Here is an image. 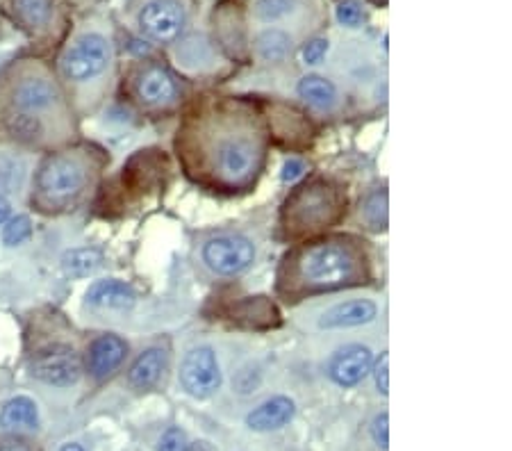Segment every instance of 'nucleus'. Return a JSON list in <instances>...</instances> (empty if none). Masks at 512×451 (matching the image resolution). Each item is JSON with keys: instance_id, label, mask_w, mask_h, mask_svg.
Instances as JSON below:
<instances>
[{"instance_id": "1", "label": "nucleus", "mask_w": 512, "mask_h": 451, "mask_svg": "<svg viewBox=\"0 0 512 451\" xmlns=\"http://www.w3.org/2000/svg\"><path fill=\"white\" fill-rule=\"evenodd\" d=\"M0 128L16 144L64 142L71 130L62 82L37 60H14L0 73Z\"/></svg>"}, {"instance_id": "2", "label": "nucleus", "mask_w": 512, "mask_h": 451, "mask_svg": "<svg viewBox=\"0 0 512 451\" xmlns=\"http://www.w3.org/2000/svg\"><path fill=\"white\" fill-rule=\"evenodd\" d=\"M103 158L92 146H69L39 162L32 183V208L41 215H64L87 199L101 174Z\"/></svg>"}, {"instance_id": "3", "label": "nucleus", "mask_w": 512, "mask_h": 451, "mask_svg": "<svg viewBox=\"0 0 512 451\" xmlns=\"http://www.w3.org/2000/svg\"><path fill=\"white\" fill-rule=\"evenodd\" d=\"M365 253L351 237H326L287 258L289 292H324L365 283Z\"/></svg>"}, {"instance_id": "4", "label": "nucleus", "mask_w": 512, "mask_h": 451, "mask_svg": "<svg viewBox=\"0 0 512 451\" xmlns=\"http://www.w3.org/2000/svg\"><path fill=\"white\" fill-rule=\"evenodd\" d=\"M203 162L214 180L226 187L249 185L262 164V135L253 119L214 117L201 126Z\"/></svg>"}, {"instance_id": "5", "label": "nucleus", "mask_w": 512, "mask_h": 451, "mask_svg": "<svg viewBox=\"0 0 512 451\" xmlns=\"http://www.w3.org/2000/svg\"><path fill=\"white\" fill-rule=\"evenodd\" d=\"M342 215V196L326 180L301 185L285 203V224L294 235L330 226Z\"/></svg>"}, {"instance_id": "6", "label": "nucleus", "mask_w": 512, "mask_h": 451, "mask_svg": "<svg viewBox=\"0 0 512 451\" xmlns=\"http://www.w3.org/2000/svg\"><path fill=\"white\" fill-rule=\"evenodd\" d=\"M114 51L110 39L96 30H85L64 46L60 55V76L64 82L85 87L103 78L112 67Z\"/></svg>"}, {"instance_id": "7", "label": "nucleus", "mask_w": 512, "mask_h": 451, "mask_svg": "<svg viewBox=\"0 0 512 451\" xmlns=\"http://www.w3.org/2000/svg\"><path fill=\"white\" fill-rule=\"evenodd\" d=\"M0 14L35 41L53 39L60 30L57 0H0Z\"/></svg>"}, {"instance_id": "8", "label": "nucleus", "mask_w": 512, "mask_h": 451, "mask_svg": "<svg viewBox=\"0 0 512 451\" xmlns=\"http://www.w3.org/2000/svg\"><path fill=\"white\" fill-rule=\"evenodd\" d=\"M187 23L185 7L178 0H148L137 14V26L142 35L158 41V44H171L183 35Z\"/></svg>"}, {"instance_id": "9", "label": "nucleus", "mask_w": 512, "mask_h": 451, "mask_svg": "<svg viewBox=\"0 0 512 451\" xmlns=\"http://www.w3.org/2000/svg\"><path fill=\"white\" fill-rule=\"evenodd\" d=\"M30 374L48 385H60V388H64V385L78 383L82 376V358L73 347L53 344V347L41 349L32 358Z\"/></svg>"}, {"instance_id": "10", "label": "nucleus", "mask_w": 512, "mask_h": 451, "mask_svg": "<svg viewBox=\"0 0 512 451\" xmlns=\"http://www.w3.org/2000/svg\"><path fill=\"white\" fill-rule=\"evenodd\" d=\"M132 94L144 108H167L178 101V82L160 64H142L130 80Z\"/></svg>"}, {"instance_id": "11", "label": "nucleus", "mask_w": 512, "mask_h": 451, "mask_svg": "<svg viewBox=\"0 0 512 451\" xmlns=\"http://www.w3.org/2000/svg\"><path fill=\"white\" fill-rule=\"evenodd\" d=\"M203 258L208 262L210 269L221 276H235L242 274L244 269L253 265L255 249L246 237L239 235H224L214 237L203 249Z\"/></svg>"}, {"instance_id": "12", "label": "nucleus", "mask_w": 512, "mask_h": 451, "mask_svg": "<svg viewBox=\"0 0 512 451\" xmlns=\"http://www.w3.org/2000/svg\"><path fill=\"white\" fill-rule=\"evenodd\" d=\"M180 383L192 397L205 399L214 395L221 385V372L214 351L203 347L189 351L180 367Z\"/></svg>"}, {"instance_id": "13", "label": "nucleus", "mask_w": 512, "mask_h": 451, "mask_svg": "<svg viewBox=\"0 0 512 451\" xmlns=\"http://www.w3.org/2000/svg\"><path fill=\"white\" fill-rule=\"evenodd\" d=\"M128 356V342L114 333L98 335V338L89 344L87 365L96 379H107V376L117 372L123 360Z\"/></svg>"}, {"instance_id": "14", "label": "nucleus", "mask_w": 512, "mask_h": 451, "mask_svg": "<svg viewBox=\"0 0 512 451\" xmlns=\"http://www.w3.org/2000/svg\"><path fill=\"white\" fill-rule=\"evenodd\" d=\"M328 372L337 385H344V388L358 385L371 372V351L362 344L344 347L330 360Z\"/></svg>"}, {"instance_id": "15", "label": "nucleus", "mask_w": 512, "mask_h": 451, "mask_svg": "<svg viewBox=\"0 0 512 451\" xmlns=\"http://www.w3.org/2000/svg\"><path fill=\"white\" fill-rule=\"evenodd\" d=\"M87 303L96 308L126 310L135 303V292H132L128 283L119 281V278H105V281H96L89 287Z\"/></svg>"}, {"instance_id": "16", "label": "nucleus", "mask_w": 512, "mask_h": 451, "mask_svg": "<svg viewBox=\"0 0 512 451\" xmlns=\"http://www.w3.org/2000/svg\"><path fill=\"white\" fill-rule=\"evenodd\" d=\"M376 317V306L367 299L358 301H346L340 306L330 308L328 313L321 319V328H351V326H362L374 322Z\"/></svg>"}, {"instance_id": "17", "label": "nucleus", "mask_w": 512, "mask_h": 451, "mask_svg": "<svg viewBox=\"0 0 512 451\" xmlns=\"http://www.w3.org/2000/svg\"><path fill=\"white\" fill-rule=\"evenodd\" d=\"M294 417V401L287 397H274L264 401L260 408H255L253 413L246 417V424L253 431H274L285 426Z\"/></svg>"}, {"instance_id": "18", "label": "nucleus", "mask_w": 512, "mask_h": 451, "mask_svg": "<svg viewBox=\"0 0 512 451\" xmlns=\"http://www.w3.org/2000/svg\"><path fill=\"white\" fill-rule=\"evenodd\" d=\"M164 367H167V354L162 349H148L130 367L128 381L135 390H151L162 379Z\"/></svg>"}, {"instance_id": "19", "label": "nucleus", "mask_w": 512, "mask_h": 451, "mask_svg": "<svg viewBox=\"0 0 512 451\" xmlns=\"http://www.w3.org/2000/svg\"><path fill=\"white\" fill-rule=\"evenodd\" d=\"M39 413L35 401L28 397L10 399L0 410V426L5 431H21V429H37Z\"/></svg>"}, {"instance_id": "20", "label": "nucleus", "mask_w": 512, "mask_h": 451, "mask_svg": "<svg viewBox=\"0 0 512 451\" xmlns=\"http://www.w3.org/2000/svg\"><path fill=\"white\" fill-rule=\"evenodd\" d=\"M28 178V162L23 155L12 151H0V194H19Z\"/></svg>"}, {"instance_id": "21", "label": "nucleus", "mask_w": 512, "mask_h": 451, "mask_svg": "<svg viewBox=\"0 0 512 451\" xmlns=\"http://www.w3.org/2000/svg\"><path fill=\"white\" fill-rule=\"evenodd\" d=\"M299 94L310 105H315L319 110H326L335 103V87L333 82H328L321 76H305L299 82Z\"/></svg>"}, {"instance_id": "22", "label": "nucleus", "mask_w": 512, "mask_h": 451, "mask_svg": "<svg viewBox=\"0 0 512 451\" xmlns=\"http://www.w3.org/2000/svg\"><path fill=\"white\" fill-rule=\"evenodd\" d=\"M101 253L96 249H73L62 256V269L73 278L94 274L101 267Z\"/></svg>"}, {"instance_id": "23", "label": "nucleus", "mask_w": 512, "mask_h": 451, "mask_svg": "<svg viewBox=\"0 0 512 451\" xmlns=\"http://www.w3.org/2000/svg\"><path fill=\"white\" fill-rule=\"evenodd\" d=\"M292 51V39L280 30H267L258 37V53L267 62H283Z\"/></svg>"}, {"instance_id": "24", "label": "nucleus", "mask_w": 512, "mask_h": 451, "mask_svg": "<svg viewBox=\"0 0 512 451\" xmlns=\"http://www.w3.org/2000/svg\"><path fill=\"white\" fill-rule=\"evenodd\" d=\"M3 226H5L3 228V242L7 246H19V244H23L26 240H30L32 224H30L28 217H23V215L10 217Z\"/></svg>"}, {"instance_id": "25", "label": "nucleus", "mask_w": 512, "mask_h": 451, "mask_svg": "<svg viewBox=\"0 0 512 451\" xmlns=\"http://www.w3.org/2000/svg\"><path fill=\"white\" fill-rule=\"evenodd\" d=\"M296 7V0H258L255 3V14L262 21H278L287 16Z\"/></svg>"}, {"instance_id": "26", "label": "nucleus", "mask_w": 512, "mask_h": 451, "mask_svg": "<svg viewBox=\"0 0 512 451\" xmlns=\"http://www.w3.org/2000/svg\"><path fill=\"white\" fill-rule=\"evenodd\" d=\"M365 217L374 228L387 226V192H376L365 205Z\"/></svg>"}, {"instance_id": "27", "label": "nucleus", "mask_w": 512, "mask_h": 451, "mask_svg": "<svg viewBox=\"0 0 512 451\" xmlns=\"http://www.w3.org/2000/svg\"><path fill=\"white\" fill-rule=\"evenodd\" d=\"M337 19H340V23H344V26H360L362 19H365V14H362V7L355 3V0H344V3L337 7Z\"/></svg>"}, {"instance_id": "28", "label": "nucleus", "mask_w": 512, "mask_h": 451, "mask_svg": "<svg viewBox=\"0 0 512 451\" xmlns=\"http://www.w3.org/2000/svg\"><path fill=\"white\" fill-rule=\"evenodd\" d=\"M387 426H390V417H387V413L378 415L374 420V426H371V436H374L376 445L381 449L390 447V429H387Z\"/></svg>"}, {"instance_id": "29", "label": "nucleus", "mask_w": 512, "mask_h": 451, "mask_svg": "<svg viewBox=\"0 0 512 451\" xmlns=\"http://www.w3.org/2000/svg\"><path fill=\"white\" fill-rule=\"evenodd\" d=\"M187 438L180 429H169L160 440V451H185Z\"/></svg>"}, {"instance_id": "30", "label": "nucleus", "mask_w": 512, "mask_h": 451, "mask_svg": "<svg viewBox=\"0 0 512 451\" xmlns=\"http://www.w3.org/2000/svg\"><path fill=\"white\" fill-rule=\"evenodd\" d=\"M387 372H390V356L383 354L381 360L376 363V385L378 390L383 392V395H390V376H387Z\"/></svg>"}, {"instance_id": "31", "label": "nucleus", "mask_w": 512, "mask_h": 451, "mask_svg": "<svg viewBox=\"0 0 512 451\" xmlns=\"http://www.w3.org/2000/svg\"><path fill=\"white\" fill-rule=\"evenodd\" d=\"M326 51H328V41L326 39H315V41H310V44H305L303 57H305V62H308V64H317L321 57L326 55Z\"/></svg>"}, {"instance_id": "32", "label": "nucleus", "mask_w": 512, "mask_h": 451, "mask_svg": "<svg viewBox=\"0 0 512 451\" xmlns=\"http://www.w3.org/2000/svg\"><path fill=\"white\" fill-rule=\"evenodd\" d=\"M305 171V164L301 160H287L283 167V180L285 183H294L296 178H301Z\"/></svg>"}, {"instance_id": "33", "label": "nucleus", "mask_w": 512, "mask_h": 451, "mask_svg": "<svg viewBox=\"0 0 512 451\" xmlns=\"http://www.w3.org/2000/svg\"><path fill=\"white\" fill-rule=\"evenodd\" d=\"M0 451H32V447L26 440L7 438V440H0Z\"/></svg>"}, {"instance_id": "34", "label": "nucleus", "mask_w": 512, "mask_h": 451, "mask_svg": "<svg viewBox=\"0 0 512 451\" xmlns=\"http://www.w3.org/2000/svg\"><path fill=\"white\" fill-rule=\"evenodd\" d=\"M10 217H12V205L7 201V196L0 194V226H3Z\"/></svg>"}, {"instance_id": "35", "label": "nucleus", "mask_w": 512, "mask_h": 451, "mask_svg": "<svg viewBox=\"0 0 512 451\" xmlns=\"http://www.w3.org/2000/svg\"><path fill=\"white\" fill-rule=\"evenodd\" d=\"M185 451H212L205 442H194V445H187Z\"/></svg>"}, {"instance_id": "36", "label": "nucleus", "mask_w": 512, "mask_h": 451, "mask_svg": "<svg viewBox=\"0 0 512 451\" xmlns=\"http://www.w3.org/2000/svg\"><path fill=\"white\" fill-rule=\"evenodd\" d=\"M62 451H85V449H82L80 445H66V447H62Z\"/></svg>"}, {"instance_id": "37", "label": "nucleus", "mask_w": 512, "mask_h": 451, "mask_svg": "<svg viewBox=\"0 0 512 451\" xmlns=\"http://www.w3.org/2000/svg\"><path fill=\"white\" fill-rule=\"evenodd\" d=\"M371 3H376V5H387V0H371Z\"/></svg>"}]
</instances>
